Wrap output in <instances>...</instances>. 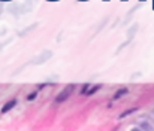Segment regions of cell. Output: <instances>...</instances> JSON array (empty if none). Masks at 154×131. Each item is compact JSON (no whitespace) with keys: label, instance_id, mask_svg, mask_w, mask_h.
Returning a JSON list of instances; mask_svg holds the SVG:
<instances>
[{"label":"cell","instance_id":"11","mask_svg":"<svg viewBox=\"0 0 154 131\" xmlns=\"http://www.w3.org/2000/svg\"><path fill=\"white\" fill-rule=\"evenodd\" d=\"M35 98H36V92H33V94H30V95L27 97V100H30V101H32V100H35Z\"/></svg>","mask_w":154,"mask_h":131},{"label":"cell","instance_id":"5","mask_svg":"<svg viewBox=\"0 0 154 131\" xmlns=\"http://www.w3.org/2000/svg\"><path fill=\"white\" fill-rule=\"evenodd\" d=\"M138 28H139V24H136V22H135V24H133V25H132V27L127 30V37H129V39H132V37L136 34Z\"/></svg>","mask_w":154,"mask_h":131},{"label":"cell","instance_id":"9","mask_svg":"<svg viewBox=\"0 0 154 131\" xmlns=\"http://www.w3.org/2000/svg\"><path fill=\"white\" fill-rule=\"evenodd\" d=\"M99 88H100V85H96V87H93V88H91V89H90V91H88L87 94H94V92H96V91H97Z\"/></svg>","mask_w":154,"mask_h":131},{"label":"cell","instance_id":"10","mask_svg":"<svg viewBox=\"0 0 154 131\" xmlns=\"http://www.w3.org/2000/svg\"><path fill=\"white\" fill-rule=\"evenodd\" d=\"M9 42H11V39H8V40H3V42H0V51H2V49H3V48H5L6 45L9 43Z\"/></svg>","mask_w":154,"mask_h":131},{"label":"cell","instance_id":"8","mask_svg":"<svg viewBox=\"0 0 154 131\" xmlns=\"http://www.w3.org/2000/svg\"><path fill=\"white\" fill-rule=\"evenodd\" d=\"M139 130H153V127H151L148 122H142V124L139 125Z\"/></svg>","mask_w":154,"mask_h":131},{"label":"cell","instance_id":"12","mask_svg":"<svg viewBox=\"0 0 154 131\" xmlns=\"http://www.w3.org/2000/svg\"><path fill=\"white\" fill-rule=\"evenodd\" d=\"M2 13H3V4L0 3V15H2Z\"/></svg>","mask_w":154,"mask_h":131},{"label":"cell","instance_id":"7","mask_svg":"<svg viewBox=\"0 0 154 131\" xmlns=\"http://www.w3.org/2000/svg\"><path fill=\"white\" fill-rule=\"evenodd\" d=\"M133 112H136V109H130V110H126V112H123V113L120 115V119H121V118H126V116H129V115H132Z\"/></svg>","mask_w":154,"mask_h":131},{"label":"cell","instance_id":"6","mask_svg":"<svg viewBox=\"0 0 154 131\" xmlns=\"http://www.w3.org/2000/svg\"><path fill=\"white\" fill-rule=\"evenodd\" d=\"M129 92V89L127 88H121V89H118L115 94H114V100H118V98H121L123 95H126Z\"/></svg>","mask_w":154,"mask_h":131},{"label":"cell","instance_id":"2","mask_svg":"<svg viewBox=\"0 0 154 131\" xmlns=\"http://www.w3.org/2000/svg\"><path fill=\"white\" fill-rule=\"evenodd\" d=\"M70 94H72V87L64 88L58 95H55V103H63V101H66V100L70 97Z\"/></svg>","mask_w":154,"mask_h":131},{"label":"cell","instance_id":"4","mask_svg":"<svg viewBox=\"0 0 154 131\" xmlns=\"http://www.w3.org/2000/svg\"><path fill=\"white\" fill-rule=\"evenodd\" d=\"M38 25H39V24H38V22H35V24H32V25H29V27H26V28H24L23 31H20V33H18V36H26L27 33H30V31H33V30H35V28H36Z\"/></svg>","mask_w":154,"mask_h":131},{"label":"cell","instance_id":"3","mask_svg":"<svg viewBox=\"0 0 154 131\" xmlns=\"http://www.w3.org/2000/svg\"><path fill=\"white\" fill-rule=\"evenodd\" d=\"M15 106H17V100H11V101H8V103L2 107V113H8V112L12 110Z\"/></svg>","mask_w":154,"mask_h":131},{"label":"cell","instance_id":"1","mask_svg":"<svg viewBox=\"0 0 154 131\" xmlns=\"http://www.w3.org/2000/svg\"><path fill=\"white\" fill-rule=\"evenodd\" d=\"M52 57V51L50 49H45V51H42V52H39L32 61H30V64H35V66H39V64H44L45 61H48L50 58Z\"/></svg>","mask_w":154,"mask_h":131},{"label":"cell","instance_id":"13","mask_svg":"<svg viewBox=\"0 0 154 131\" xmlns=\"http://www.w3.org/2000/svg\"><path fill=\"white\" fill-rule=\"evenodd\" d=\"M33 1H36V0H33Z\"/></svg>","mask_w":154,"mask_h":131}]
</instances>
